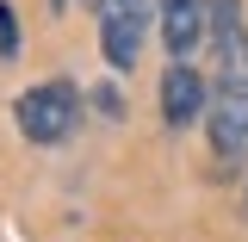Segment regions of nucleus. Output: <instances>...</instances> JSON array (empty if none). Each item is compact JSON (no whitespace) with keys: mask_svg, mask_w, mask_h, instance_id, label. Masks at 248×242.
<instances>
[{"mask_svg":"<svg viewBox=\"0 0 248 242\" xmlns=\"http://www.w3.org/2000/svg\"><path fill=\"white\" fill-rule=\"evenodd\" d=\"M155 37H161L168 62H192V50L211 37V0H161Z\"/></svg>","mask_w":248,"mask_h":242,"instance_id":"nucleus-4","label":"nucleus"},{"mask_svg":"<svg viewBox=\"0 0 248 242\" xmlns=\"http://www.w3.org/2000/svg\"><path fill=\"white\" fill-rule=\"evenodd\" d=\"M205 130H211V149L223 155V161H242L248 155V93L217 87L211 112H205Z\"/></svg>","mask_w":248,"mask_h":242,"instance_id":"nucleus-5","label":"nucleus"},{"mask_svg":"<svg viewBox=\"0 0 248 242\" xmlns=\"http://www.w3.org/2000/svg\"><path fill=\"white\" fill-rule=\"evenodd\" d=\"M93 6H99V56L118 75H130L143 44H149V31H155L161 0H93Z\"/></svg>","mask_w":248,"mask_h":242,"instance_id":"nucleus-2","label":"nucleus"},{"mask_svg":"<svg viewBox=\"0 0 248 242\" xmlns=\"http://www.w3.org/2000/svg\"><path fill=\"white\" fill-rule=\"evenodd\" d=\"M236 37H248V25H242V0H211V50H230Z\"/></svg>","mask_w":248,"mask_h":242,"instance_id":"nucleus-6","label":"nucleus"},{"mask_svg":"<svg viewBox=\"0 0 248 242\" xmlns=\"http://www.w3.org/2000/svg\"><path fill=\"white\" fill-rule=\"evenodd\" d=\"M13 124H19V137L37 143V149H56L75 137V124H81V87L75 81H37L13 99Z\"/></svg>","mask_w":248,"mask_h":242,"instance_id":"nucleus-1","label":"nucleus"},{"mask_svg":"<svg viewBox=\"0 0 248 242\" xmlns=\"http://www.w3.org/2000/svg\"><path fill=\"white\" fill-rule=\"evenodd\" d=\"M155 99H161V124L168 130H192V124H205V112H211V87H205V75L192 62H168Z\"/></svg>","mask_w":248,"mask_h":242,"instance_id":"nucleus-3","label":"nucleus"}]
</instances>
